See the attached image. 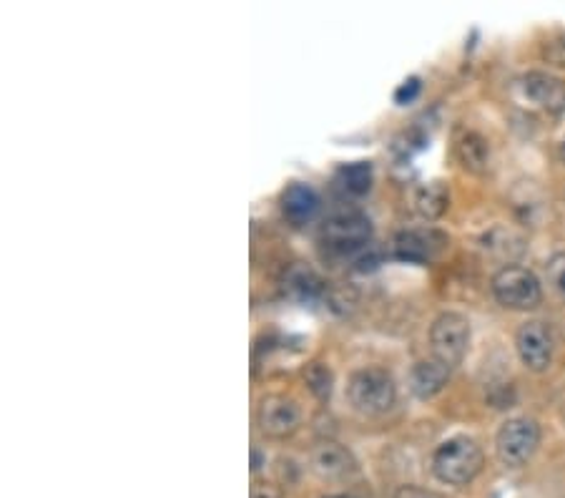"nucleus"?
<instances>
[{
	"label": "nucleus",
	"instance_id": "obj_1",
	"mask_svg": "<svg viewBox=\"0 0 565 498\" xmlns=\"http://www.w3.org/2000/svg\"><path fill=\"white\" fill-rule=\"evenodd\" d=\"M483 448L468 436H452L432 453V473L447 486H468L483 471Z\"/></svg>",
	"mask_w": 565,
	"mask_h": 498
},
{
	"label": "nucleus",
	"instance_id": "obj_2",
	"mask_svg": "<svg viewBox=\"0 0 565 498\" xmlns=\"http://www.w3.org/2000/svg\"><path fill=\"white\" fill-rule=\"evenodd\" d=\"M347 398L362 415H382L395 405L397 388L392 375L380 368L355 370L347 380Z\"/></svg>",
	"mask_w": 565,
	"mask_h": 498
},
{
	"label": "nucleus",
	"instance_id": "obj_3",
	"mask_svg": "<svg viewBox=\"0 0 565 498\" xmlns=\"http://www.w3.org/2000/svg\"><path fill=\"white\" fill-rule=\"evenodd\" d=\"M319 237L334 255H355L372 239V222L360 209H339L324 219Z\"/></svg>",
	"mask_w": 565,
	"mask_h": 498
},
{
	"label": "nucleus",
	"instance_id": "obj_4",
	"mask_svg": "<svg viewBox=\"0 0 565 498\" xmlns=\"http://www.w3.org/2000/svg\"><path fill=\"white\" fill-rule=\"evenodd\" d=\"M490 287H493L495 300L503 307H508V310L528 312L535 310L543 300L538 277L520 265H505L503 270L495 272Z\"/></svg>",
	"mask_w": 565,
	"mask_h": 498
},
{
	"label": "nucleus",
	"instance_id": "obj_5",
	"mask_svg": "<svg viewBox=\"0 0 565 498\" xmlns=\"http://www.w3.org/2000/svg\"><path fill=\"white\" fill-rule=\"evenodd\" d=\"M540 446V426L533 418H510L495 436V456L505 468H523Z\"/></svg>",
	"mask_w": 565,
	"mask_h": 498
},
{
	"label": "nucleus",
	"instance_id": "obj_6",
	"mask_svg": "<svg viewBox=\"0 0 565 498\" xmlns=\"http://www.w3.org/2000/svg\"><path fill=\"white\" fill-rule=\"evenodd\" d=\"M432 358L455 368L465 360L470 348V322L460 312H442L430 327Z\"/></svg>",
	"mask_w": 565,
	"mask_h": 498
},
{
	"label": "nucleus",
	"instance_id": "obj_7",
	"mask_svg": "<svg viewBox=\"0 0 565 498\" xmlns=\"http://www.w3.org/2000/svg\"><path fill=\"white\" fill-rule=\"evenodd\" d=\"M302 423V410H299L297 400L282 393H269L259 400L257 405V426L267 438H282L292 436Z\"/></svg>",
	"mask_w": 565,
	"mask_h": 498
},
{
	"label": "nucleus",
	"instance_id": "obj_8",
	"mask_svg": "<svg viewBox=\"0 0 565 498\" xmlns=\"http://www.w3.org/2000/svg\"><path fill=\"white\" fill-rule=\"evenodd\" d=\"M515 350L530 373H545L553 363V332L545 322L528 320L515 332Z\"/></svg>",
	"mask_w": 565,
	"mask_h": 498
},
{
	"label": "nucleus",
	"instance_id": "obj_9",
	"mask_svg": "<svg viewBox=\"0 0 565 498\" xmlns=\"http://www.w3.org/2000/svg\"><path fill=\"white\" fill-rule=\"evenodd\" d=\"M447 237L435 232V229H405L395 237L392 249L395 257L402 262H412V265H425L432 262L442 249H445Z\"/></svg>",
	"mask_w": 565,
	"mask_h": 498
},
{
	"label": "nucleus",
	"instance_id": "obj_10",
	"mask_svg": "<svg viewBox=\"0 0 565 498\" xmlns=\"http://www.w3.org/2000/svg\"><path fill=\"white\" fill-rule=\"evenodd\" d=\"M309 468L322 481H345L357 471V463L345 446L334 441H322L309 453Z\"/></svg>",
	"mask_w": 565,
	"mask_h": 498
},
{
	"label": "nucleus",
	"instance_id": "obj_11",
	"mask_svg": "<svg viewBox=\"0 0 565 498\" xmlns=\"http://www.w3.org/2000/svg\"><path fill=\"white\" fill-rule=\"evenodd\" d=\"M520 91L538 109L560 114L565 111V83L543 71H530L520 78Z\"/></svg>",
	"mask_w": 565,
	"mask_h": 498
},
{
	"label": "nucleus",
	"instance_id": "obj_12",
	"mask_svg": "<svg viewBox=\"0 0 565 498\" xmlns=\"http://www.w3.org/2000/svg\"><path fill=\"white\" fill-rule=\"evenodd\" d=\"M282 212L294 227H304L319 212V194L309 184L294 182L282 194Z\"/></svg>",
	"mask_w": 565,
	"mask_h": 498
},
{
	"label": "nucleus",
	"instance_id": "obj_13",
	"mask_svg": "<svg viewBox=\"0 0 565 498\" xmlns=\"http://www.w3.org/2000/svg\"><path fill=\"white\" fill-rule=\"evenodd\" d=\"M447 380H450V368L435 358L420 360V363H415V368L410 370V390L420 400H430L435 398L437 393H442Z\"/></svg>",
	"mask_w": 565,
	"mask_h": 498
},
{
	"label": "nucleus",
	"instance_id": "obj_14",
	"mask_svg": "<svg viewBox=\"0 0 565 498\" xmlns=\"http://www.w3.org/2000/svg\"><path fill=\"white\" fill-rule=\"evenodd\" d=\"M455 154H458V161L463 164L465 172L483 174L490 164L488 139L483 134H478V131H458V136H455Z\"/></svg>",
	"mask_w": 565,
	"mask_h": 498
},
{
	"label": "nucleus",
	"instance_id": "obj_15",
	"mask_svg": "<svg viewBox=\"0 0 565 498\" xmlns=\"http://www.w3.org/2000/svg\"><path fill=\"white\" fill-rule=\"evenodd\" d=\"M412 207L427 222H435L450 207V189L442 182H427L422 187L415 189V197H412Z\"/></svg>",
	"mask_w": 565,
	"mask_h": 498
},
{
	"label": "nucleus",
	"instance_id": "obj_16",
	"mask_svg": "<svg viewBox=\"0 0 565 498\" xmlns=\"http://www.w3.org/2000/svg\"><path fill=\"white\" fill-rule=\"evenodd\" d=\"M372 179H375V172H372L370 161H352V164L339 166L337 172V184L342 187V192L352 194V197H362L370 192Z\"/></svg>",
	"mask_w": 565,
	"mask_h": 498
},
{
	"label": "nucleus",
	"instance_id": "obj_17",
	"mask_svg": "<svg viewBox=\"0 0 565 498\" xmlns=\"http://www.w3.org/2000/svg\"><path fill=\"white\" fill-rule=\"evenodd\" d=\"M287 287L294 292V295L309 297V300H312V297L322 295L324 282L319 280L317 272L309 270V267H294V270L287 275Z\"/></svg>",
	"mask_w": 565,
	"mask_h": 498
},
{
	"label": "nucleus",
	"instance_id": "obj_18",
	"mask_svg": "<svg viewBox=\"0 0 565 498\" xmlns=\"http://www.w3.org/2000/svg\"><path fill=\"white\" fill-rule=\"evenodd\" d=\"M304 380H307L309 390H312L319 400H329V395H332L334 378H332V370H329L327 365L312 363L307 370H304Z\"/></svg>",
	"mask_w": 565,
	"mask_h": 498
},
{
	"label": "nucleus",
	"instance_id": "obj_19",
	"mask_svg": "<svg viewBox=\"0 0 565 498\" xmlns=\"http://www.w3.org/2000/svg\"><path fill=\"white\" fill-rule=\"evenodd\" d=\"M545 272H548V282L553 285V290L565 297V252H555L545 265Z\"/></svg>",
	"mask_w": 565,
	"mask_h": 498
},
{
	"label": "nucleus",
	"instance_id": "obj_20",
	"mask_svg": "<svg viewBox=\"0 0 565 498\" xmlns=\"http://www.w3.org/2000/svg\"><path fill=\"white\" fill-rule=\"evenodd\" d=\"M420 89H422V83H420V78H407V81H402L400 83V89L395 91V101L400 106H405V104H412V101L420 96Z\"/></svg>",
	"mask_w": 565,
	"mask_h": 498
},
{
	"label": "nucleus",
	"instance_id": "obj_21",
	"mask_svg": "<svg viewBox=\"0 0 565 498\" xmlns=\"http://www.w3.org/2000/svg\"><path fill=\"white\" fill-rule=\"evenodd\" d=\"M395 498H442V496H437V493L430 491V488L412 486V483H407V486L397 488Z\"/></svg>",
	"mask_w": 565,
	"mask_h": 498
},
{
	"label": "nucleus",
	"instance_id": "obj_22",
	"mask_svg": "<svg viewBox=\"0 0 565 498\" xmlns=\"http://www.w3.org/2000/svg\"><path fill=\"white\" fill-rule=\"evenodd\" d=\"M252 498H282V491L272 483H259V486H254Z\"/></svg>",
	"mask_w": 565,
	"mask_h": 498
},
{
	"label": "nucleus",
	"instance_id": "obj_23",
	"mask_svg": "<svg viewBox=\"0 0 565 498\" xmlns=\"http://www.w3.org/2000/svg\"><path fill=\"white\" fill-rule=\"evenodd\" d=\"M252 458H254V471H259V468H262V456H259V451H254L252 453Z\"/></svg>",
	"mask_w": 565,
	"mask_h": 498
},
{
	"label": "nucleus",
	"instance_id": "obj_24",
	"mask_svg": "<svg viewBox=\"0 0 565 498\" xmlns=\"http://www.w3.org/2000/svg\"><path fill=\"white\" fill-rule=\"evenodd\" d=\"M327 498H352V496H345V493H339V496H327Z\"/></svg>",
	"mask_w": 565,
	"mask_h": 498
},
{
	"label": "nucleus",
	"instance_id": "obj_25",
	"mask_svg": "<svg viewBox=\"0 0 565 498\" xmlns=\"http://www.w3.org/2000/svg\"><path fill=\"white\" fill-rule=\"evenodd\" d=\"M563 159H565V141H563Z\"/></svg>",
	"mask_w": 565,
	"mask_h": 498
}]
</instances>
